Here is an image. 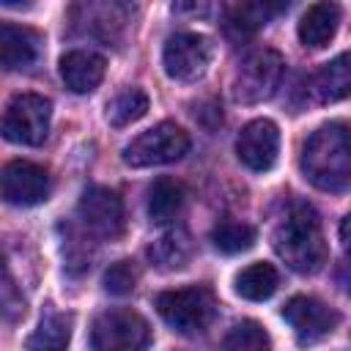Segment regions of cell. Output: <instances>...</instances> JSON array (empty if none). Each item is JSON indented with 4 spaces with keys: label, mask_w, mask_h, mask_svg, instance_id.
I'll use <instances>...</instances> for the list:
<instances>
[{
    "label": "cell",
    "mask_w": 351,
    "mask_h": 351,
    "mask_svg": "<svg viewBox=\"0 0 351 351\" xmlns=\"http://www.w3.org/2000/svg\"><path fill=\"white\" fill-rule=\"evenodd\" d=\"M302 173L321 192L351 189V126L329 121L318 126L302 145Z\"/></svg>",
    "instance_id": "obj_1"
},
{
    "label": "cell",
    "mask_w": 351,
    "mask_h": 351,
    "mask_svg": "<svg viewBox=\"0 0 351 351\" xmlns=\"http://www.w3.org/2000/svg\"><path fill=\"white\" fill-rule=\"evenodd\" d=\"M277 255L299 274H315L326 263V241L318 211L310 203H291L271 233Z\"/></svg>",
    "instance_id": "obj_2"
},
{
    "label": "cell",
    "mask_w": 351,
    "mask_h": 351,
    "mask_svg": "<svg viewBox=\"0 0 351 351\" xmlns=\"http://www.w3.org/2000/svg\"><path fill=\"white\" fill-rule=\"evenodd\" d=\"M156 313L178 335H200L217 315V299L206 285L173 288L156 296Z\"/></svg>",
    "instance_id": "obj_3"
},
{
    "label": "cell",
    "mask_w": 351,
    "mask_h": 351,
    "mask_svg": "<svg viewBox=\"0 0 351 351\" xmlns=\"http://www.w3.org/2000/svg\"><path fill=\"white\" fill-rule=\"evenodd\" d=\"M90 348L93 351H148L151 326L132 307H110L93 318Z\"/></svg>",
    "instance_id": "obj_4"
},
{
    "label": "cell",
    "mask_w": 351,
    "mask_h": 351,
    "mask_svg": "<svg viewBox=\"0 0 351 351\" xmlns=\"http://www.w3.org/2000/svg\"><path fill=\"white\" fill-rule=\"evenodd\" d=\"M285 74V60L277 49L261 47L255 52H250L233 80V99L239 104H258L266 101L277 93L280 82Z\"/></svg>",
    "instance_id": "obj_5"
},
{
    "label": "cell",
    "mask_w": 351,
    "mask_h": 351,
    "mask_svg": "<svg viewBox=\"0 0 351 351\" xmlns=\"http://www.w3.org/2000/svg\"><path fill=\"white\" fill-rule=\"evenodd\" d=\"M186 151H189V134L178 123L162 121L145 129L143 134H137L129 145H123L121 159L129 167H156V165L178 162Z\"/></svg>",
    "instance_id": "obj_6"
},
{
    "label": "cell",
    "mask_w": 351,
    "mask_h": 351,
    "mask_svg": "<svg viewBox=\"0 0 351 351\" xmlns=\"http://www.w3.org/2000/svg\"><path fill=\"white\" fill-rule=\"evenodd\" d=\"M52 121V101L38 93H16L3 112V137L19 145H41Z\"/></svg>",
    "instance_id": "obj_7"
},
{
    "label": "cell",
    "mask_w": 351,
    "mask_h": 351,
    "mask_svg": "<svg viewBox=\"0 0 351 351\" xmlns=\"http://www.w3.org/2000/svg\"><path fill=\"white\" fill-rule=\"evenodd\" d=\"M214 47L200 33H173L162 49V66L170 80L195 82L206 74Z\"/></svg>",
    "instance_id": "obj_8"
},
{
    "label": "cell",
    "mask_w": 351,
    "mask_h": 351,
    "mask_svg": "<svg viewBox=\"0 0 351 351\" xmlns=\"http://www.w3.org/2000/svg\"><path fill=\"white\" fill-rule=\"evenodd\" d=\"M282 318L293 329L299 346H315L318 340L332 335L335 326L340 324L337 310H332L329 304H324L315 296H293V299H288L285 307H282Z\"/></svg>",
    "instance_id": "obj_9"
},
{
    "label": "cell",
    "mask_w": 351,
    "mask_h": 351,
    "mask_svg": "<svg viewBox=\"0 0 351 351\" xmlns=\"http://www.w3.org/2000/svg\"><path fill=\"white\" fill-rule=\"evenodd\" d=\"M80 222L88 233L101 239H118L123 233V200L107 186H88L77 206Z\"/></svg>",
    "instance_id": "obj_10"
},
{
    "label": "cell",
    "mask_w": 351,
    "mask_h": 351,
    "mask_svg": "<svg viewBox=\"0 0 351 351\" xmlns=\"http://www.w3.org/2000/svg\"><path fill=\"white\" fill-rule=\"evenodd\" d=\"M280 154V129L269 118H255L250 121L239 137H236V156L244 167L255 173H266L274 167Z\"/></svg>",
    "instance_id": "obj_11"
},
{
    "label": "cell",
    "mask_w": 351,
    "mask_h": 351,
    "mask_svg": "<svg viewBox=\"0 0 351 351\" xmlns=\"http://www.w3.org/2000/svg\"><path fill=\"white\" fill-rule=\"evenodd\" d=\"M3 197L11 206H38L49 197V176L41 165L14 159L3 167Z\"/></svg>",
    "instance_id": "obj_12"
},
{
    "label": "cell",
    "mask_w": 351,
    "mask_h": 351,
    "mask_svg": "<svg viewBox=\"0 0 351 351\" xmlns=\"http://www.w3.org/2000/svg\"><path fill=\"white\" fill-rule=\"evenodd\" d=\"M38 52H41V38L36 30L11 22L0 25V63L5 71L30 69L38 60Z\"/></svg>",
    "instance_id": "obj_13"
},
{
    "label": "cell",
    "mask_w": 351,
    "mask_h": 351,
    "mask_svg": "<svg viewBox=\"0 0 351 351\" xmlns=\"http://www.w3.org/2000/svg\"><path fill=\"white\" fill-rule=\"evenodd\" d=\"M104 58L90 49H71L60 58V77L71 93H90L104 80Z\"/></svg>",
    "instance_id": "obj_14"
},
{
    "label": "cell",
    "mask_w": 351,
    "mask_h": 351,
    "mask_svg": "<svg viewBox=\"0 0 351 351\" xmlns=\"http://www.w3.org/2000/svg\"><path fill=\"white\" fill-rule=\"evenodd\" d=\"M310 90L318 101H340L351 96V49L324 63L310 80Z\"/></svg>",
    "instance_id": "obj_15"
},
{
    "label": "cell",
    "mask_w": 351,
    "mask_h": 351,
    "mask_svg": "<svg viewBox=\"0 0 351 351\" xmlns=\"http://www.w3.org/2000/svg\"><path fill=\"white\" fill-rule=\"evenodd\" d=\"M340 27V5L335 3H313L299 19V41L310 49L326 47Z\"/></svg>",
    "instance_id": "obj_16"
},
{
    "label": "cell",
    "mask_w": 351,
    "mask_h": 351,
    "mask_svg": "<svg viewBox=\"0 0 351 351\" xmlns=\"http://www.w3.org/2000/svg\"><path fill=\"white\" fill-rule=\"evenodd\" d=\"M148 258L156 269L162 271H176L184 269L192 258V239L184 228H173L167 233H162L151 247H148Z\"/></svg>",
    "instance_id": "obj_17"
},
{
    "label": "cell",
    "mask_w": 351,
    "mask_h": 351,
    "mask_svg": "<svg viewBox=\"0 0 351 351\" xmlns=\"http://www.w3.org/2000/svg\"><path fill=\"white\" fill-rule=\"evenodd\" d=\"M184 200H186V189H184L181 181L167 178V176L156 178V181L148 186V200H145V208H148L151 222H156V225L170 222V219L181 211Z\"/></svg>",
    "instance_id": "obj_18"
},
{
    "label": "cell",
    "mask_w": 351,
    "mask_h": 351,
    "mask_svg": "<svg viewBox=\"0 0 351 351\" xmlns=\"http://www.w3.org/2000/svg\"><path fill=\"white\" fill-rule=\"evenodd\" d=\"M71 326L74 318L69 313H47L36 332L27 337V351H66L71 343Z\"/></svg>",
    "instance_id": "obj_19"
},
{
    "label": "cell",
    "mask_w": 351,
    "mask_h": 351,
    "mask_svg": "<svg viewBox=\"0 0 351 351\" xmlns=\"http://www.w3.org/2000/svg\"><path fill=\"white\" fill-rule=\"evenodd\" d=\"M277 282H280L277 269H274L271 263L258 261V263L244 266V269L236 274L233 288H236V293H239L241 299H250V302H263V299H269V296L277 291Z\"/></svg>",
    "instance_id": "obj_20"
},
{
    "label": "cell",
    "mask_w": 351,
    "mask_h": 351,
    "mask_svg": "<svg viewBox=\"0 0 351 351\" xmlns=\"http://www.w3.org/2000/svg\"><path fill=\"white\" fill-rule=\"evenodd\" d=\"M211 241L219 252L225 255H236V252H244L255 244V228L241 222V219H233V217H225L214 225L211 230Z\"/></svg>",
    "instance_id": "obj_21"
},
{
    "label": "cell",
    "mask_w": 351,
    "mask_h": 351,
    "mask_svg": "<svg viewBox=\"0 0 351 351\" xmlns=\"http://www.w3.org/2000/svg\"><path fill=\"white\" fill-rule=\"evenodd\" d=\"M285 8L288 5H282V3H241V5H233L230 14H228V27L236 30L239 36H250L261 25H266L274 14H280Z\"/></svg>",
    "instance_id": "obj_22"
},
{
    "label": "cell",
    "mask_w": 351,
    "mask_h": 351,
    "mask_svg": "<svg viewBox=\"0 0 351 351\" xmlns=\"http://www.w3.org/2000/svg\"><path fill=\"white\" fill-rule=\"evenodd\" d=\"M222 351H271L269 332L258 321H239L222 340Z\"/></svg>",
    "instance_id": "obj_23"
},
{
    "label": "cell",
    "mask_w": 351,
    "mask_h": 351,
    "mask_svg": "<svg viewBox=\"0 0 351 351\" xmlns=\"http://www.w3.org/2000/svg\"><path fill=\"white\" fill-rule=\"evenodd\" d=\"M145 112H148V96L140 88H129L112 99V104L107 107V121L115 129H123V126L140 121Z\"/></svg>",
    "instance_id": "obj_24"
},
{
    "label": "cell",
    "mask_w": 351,
    "mask_h": 351,
    "mask_svg": "<svg viewBox=\"0 0 351 351\" xmlns=\"http://www.w3.org/2000/svg\"><path fill=\"white\" fill-rule=\"evenodd\" d=\"M137 285V269L132 261H118L104 271V291L112 296H126Z\"/></svg>",
    "instance_id": "obj_25"
},
{
    "label": "cell",
    "mask_w": 351,
    "mask_h": 351,
    "mask_svg": "<svg viewBox=\"0 0 351 351\" xmlns=\"http://www.w3.org/2000/svg\"><path fill=\"white\" fill-rule=\"evenodd\" d=\"M3 307H5V318H8V321H16L19 315H25V299H14V280H11V271H5Z\"/></svg>",
    "instance_id": "obj_26"
},
{
    "label": "cell",
    "mask_w": 351,
    "mask_h": 351,
    "mask_svg": "<svg viewBox=\"0 0 351 351\" xmlns=\"http://www.w3.org/2000/svg\"><path fill=\"white\" fill-rule=\"evenodd\" d=\"M340 241H343V250H346V255L351 261V214L340 222Z\"/></svg>",
    "instance_id": "obj_27"
}]
</instances>
